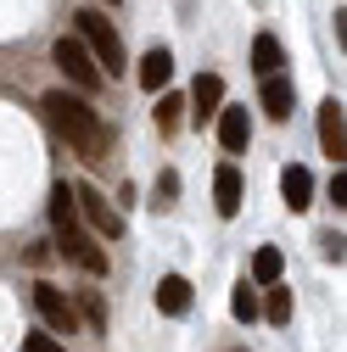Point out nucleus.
Returning <instances> with one entry per match:
<instances>
[{
	"label": "nucleus",
	"instance_id": "5701e85b",
	"mask_svg": "<svg viewBox=\"0 0 347 352\" xmlns=\"http://www.w3.org/2000/svg\"><path fill=\"white\" fill-rule=\"evenodd\" d=\"M319 252H325L330 263H341V235H319Z\"/></svg>",
	"mask_w": 347,
	"mask_h": 352
},
{
	"label": "nucleus",
	"instance_id": "f03ea898",
	"mask_svg": "<svg viewBox=\"0 0 347 352\" xmlns=\"http://www.w3.org/2000/svg\"><path fill=\"white\" fill-rule=\"evenodd\" d=\"M51 224H56V246H62L67 263H78L84 274H107V252L78 230V207H73V185L67 179L51 190Z\"/></svg>",
	"mask_w": 347,
	"mask_h": 352
},
{
	"label": "nucleus",
	"instance_id": "1a4fd4ad",
	"mask_svg": "<svg viewBox=\"0 0 347 352\" xmlns=\"http://www.w3.org/2000/svg\"><path fill=\"white\" fill-rule=\"evenodd\" d=\"M191 107H196V112H191L196 123L219 118V107H224V78H219V73H202V78H196V90H191Z\"/></svg>",
	"mask_w": 347,
	"mask_h": 352
},
{
	"label": "nucleus",
	"instance_id": "dca6fc26",
	"mask_svg": "<svg viewBox=\"0 0 347 352\" xmlns=\"http://www.w3.org/2000/svg\"><path fill=\"white\" fill-rule=\"evenodd\" d=\"M280 269H286L280 246H257L252 252V285H280Z\"/></svg>",
	"mask_w": 347,
	"mask_h": 352
},
{
	"label": "nucleus",
	"instance_id": "2eb2a0df",
	"mask_svg": "<svg viewBox=\"0 0 347 352\" xmlns=\"http://www.w3.org/2000/svg\"><path fill=\"white\" fill-rule=\"evenodd\" d=\"M280 67H286L280 39H275V34H257V39H252V73H257V78H275Z\"/></svg>",
	"mask_w": 347,
	"mask_h": 352
},
{
	"label": "nucleus",
	"instance_id": "412c9836",
	"mask_svg": "<svg viewBox=\"0 0 347 352\" xmlns=\"http://www.w3.org/2000/svg\"><path fill=\"white\" fill-rule=\"evenodd\" d=\"M23 352H67L56 336H23Z\"/></svg>",
	"mask_w": 347,
	"mask_h": 352
},
{
	"label": "nucleus",
	"instance_id": "4be33fe9",
	"mask_svg": "<svg viewBox=\"0 0 347 352\" xmlns=\"http://www.w3.org/2000/svg\"><path fill=\"white\" fill-rule=\"evenodd\" d=\"M330 201H336V212H341V207H347V173H341V168H336V173H330Z\"/></svg>",
	"mask_w": 347,
	"mask_h": 352
},
{
	"label": "nucleus",
	"instance_id": "ddd939ff",
	"mask_svg": "<svg viewBox=\"0 0 347 352\" xmlns=\"http://www.w3.org/2000/svg\"><path fill=\"white\" fill-rule=\"evenodd\" d=\"M291 101H297V84H291L286 73L264 78V112H269L275 123H286V118H291Z\"/></svg>",
	"mask_w": 347,
	"mask_h": 352
},
{
	"label": "nucleus",
	"instance_id": "7ed1b4c3",
	"mask_svg": "<svg viewBox=\"0 0 347 352\" xmlns=\"http://www.w3.org/2000/svg\"><path fill=\"white\" fill-rule=\"evenodd\" d=\"M73 28H78V45L90 51V62H96V67H112V78H118V73H123V39H118V28H112L101 12H78Z\"/></svg>",
	"mask_w": 347,
	"mask_h": 352
},
{
	"label": "nucleus",
	"instance_id": "423d86ee",
	"mask_svg": "<svg viewBox=\"0 0 347 352\" xmlns=\"http://www.w3.org/2000/svg\"><path fill=\"white\" fill-rule=\"evenodd\" d=\"M34 307H39V319H45L56 336H73V324H78V307H73V302H67V296H62L51 280H39V285H34Z\"/></svg>",
	"mask_w": 347,
	"mask_h": 352
},
{
	"label": "nucleus",
	"instance_id": "393cba45",
	"mask_svg": "<svg viewBox=\"0 0 347 352\" xmlns=\"http://www.w3.org/2000/svg\"><path fill=\"white\" fill-rule=\"evenodd\" d=\"M230 352H246V346H230Z\"/></svg>",
	"mask_w": 347,
	"mask_h": 352
},
{
	"label": "nucleus",
	"instance_id": "20e7f679",
	"mask_svg": "<svg viewBox=\"0 0 347 352\" xmlns=\"http://www.w3.org/2000/svg\"><path fill=\"white\" fill-rule=\"evenodd\" d=\"M51 56H56V67H62V73H67V78L78 84L84 96H96V90H101V67L90 62V51H84L78 39H67V34H62L56 45H51Z\"/></svg>",
	"mask_w": 347,
	"mask_h": 352
},
{
	"label": "nucleus",
	"instance_id": "9b49d317",
	"mask_svg": "<svg viewBox=\"0 0 347 352\" xmlns=\"http://www.w3.org/2000/svg\"><path fill=\"white\" fill-rule=\"evenodd\" d=\"M168 78H174V51H162V45H151L146 56H140V90H168Z\"/></svg>",
	"mask_w": 347,
	"mask_h": 352
},
{
	"label": "nucleus",
	"instance_id": "a878e982",
	"mask_svg": "<svg viewBox=\"0 0 347 352\" xmlns=\"http://www.w3.org/2000/svg\"><path fill=\"white\" fill-rule=\"evenodd\" d=\"M112 6H118V0H112Z\"/></svg>",
	"mask_w": 347,
	"mask_h": 352
},
{
	"label": "nucleus",
	"instance_id": "f257e3e1",
	"mask_svg": "<svg viewBox=\"0 0 347 352\" xmlns=\"http://www.w3.org/2000/svg\"><path fill=\"white\" fill-rule=\"evenodd\" d=\"M45 112H51V129L84 157V162H107V118L84 101V96H67V90H51L45 96Z\"/></svg>",
	"mask_w": 347,
	"mask_h": 352
},
{
	"label": "nucleus",
	"instance_id": "b1692460",
	"mask_svg": "<svg viewBox=\"0 0 347 352\" xmlns=\"http://www.w3.org/2000/svg\"><path fill=\"white\" fill-rule=\"evenodd\" d=\"M84 319H90V324H96V330H101V324H107V314H101V302H96V296H84Z\"/></svg>",
	"mask_w": 347,
	"mask_h": 352
},
{
	"label": "nucleus",
	"instance_id": "0eeeda50",
	"mask_svg": "<svg viewBox=\"0 0 347 352\" xmlns=\"http://www.w3.org/2000/svg\"><path fill=\"white\" fill-rule=\"evenodd\" d=\"M319 146H325V157L341 168V157H347V123H341V101H325V107H319Z\"/></svg>",
	"mask_w": 347,
	"mask_h": 352
},
{
	"label": "nucleus",
	"instance_id": "39448f33",
	"mask_svg": "<svg viewBox=\"0 0 347 352\" xmlns=\"http://www.w3.org/2000/svg\"><path fill=\"white\" fill-rule=\"evenodd\" d=\"M73 207L90 218V230H96V235H107V241H118V235H123V212H118L96 185H73Z\"/></svg>",
	"mask_w": 347,
	"mask_h": 352
},
{
	"label": "nucleus",
	"instance_id": "6e6552de",
	"mask_svg": "<svg viewBox=\"0 0 347 352\" xmlns=\"http://www.w3.org/2000/svg\"><path fill=\"white\" fill-rule=\"evenodd\" d=\"M219 140H224L230 157H241V151L252 146V118H246V107H219Z\"/></svg>",
	"mask_w": 347,
	"mask_h": 352
},
{
	"label": "nucleus",
	"instance_id": "f8f14e48",
	"mask_svg": "<svg viewBox=\"0 0 347 352\" xmlns=\"http://www.w3.org/2000/svg\"><path fill=\"white\" fill-rule=\"evenodd\" d=\"M213 196H219V212H224V218L241 212V196H246V190H241V168H235V162H224L219 173H213Z\"/></svg>",
	"mask_w": 347,
	"mask_h": 352
},
{
	"label": "nucleus",
	"instance_id": "9d476101",
	"mask_svg": "<svg viewBox=\"0 0 347 352\" xmlns=\"http://www.w3.org/2000/svg\"><path fill=\"white\" fill-rule=\"evenodd\" d=\"M280 196H286V207H291V212H302V207L314 201V173L302 168V162H291V168L280 173Z\"/></svg>",
	"mask_w": 347,
	"mask_h": 352
},
{
	"label": "nucleus",
	"instance_id": "aec40b11",
	"mask_svg": "<svg viewBox=\"0 0 347 352\" xmlns=\"http://www.w3.org/2000/svg\"><path fill=\"white\" fill-rule=\"evenodd\" d=\"M174 196H180V173L162 168V179H157V201H151V207H174Z\"/></svg>",
	"mask_w": 347,
	"mask_h": 352
},
{
	"label": "nucleus",
	"instance_id": "f3484780",
	"mask_svg": "<svg viewBox=\"0 0 347 352\" xmlns=\"http://www.w3.org/2000/svg\"><path fill=\"white\" fill-rule=\"evenodd\" d=\"M180 123H185V96H162V101H157V129L174 135Z\"/></svg>",
	"mask_w": 347,
	"mask_h": 352
},
{
	"label": "nucleus",
	"instance_id": "a211bd4d",
	"mask_svg": "<svg viewBox=\"0 0 347 352\" xmlns=\"http://www.w3.org/2000/svg\"><path fill=\"white\" fill-rule=\"evenodd\" d=\"M230 314H235V319H246V324L257 319V285H246V280L235 285V296H230Z\"/></svg>",
	"mask_w": 347,
	"mask_h": 352
},
{
	"label": "nucleus",
	"instance_id": "6ab92c4d",
	"mask_svg": "<svg viewBox=\"0 0 347 352\" xmlns=\"http://www.w3.org/2000/svg\"><path fill=\"white\" fill-rule=\"evenodd\" d=\"M264 314H269V324H291V291H286V285H269Z\"/></svg>",
	"mask_w": 347,
	"mask_h": 352
},
{
	"label": "nucleus",
	"instance_id": "4468645a",
	"mask_svg": "<svg viewBox=\"0 0 347 352\" xmlns=\"http://www.w3.org/2000/svg\"><path fill=\"white\" fill-rule=\"evenodd\" d=\"M157 307L180 319L185 307H191V280H185V274H162V280H157Z\"/></svg>",
	"mask_w": 347,
	"mask_h": 352
}]
</instances>
